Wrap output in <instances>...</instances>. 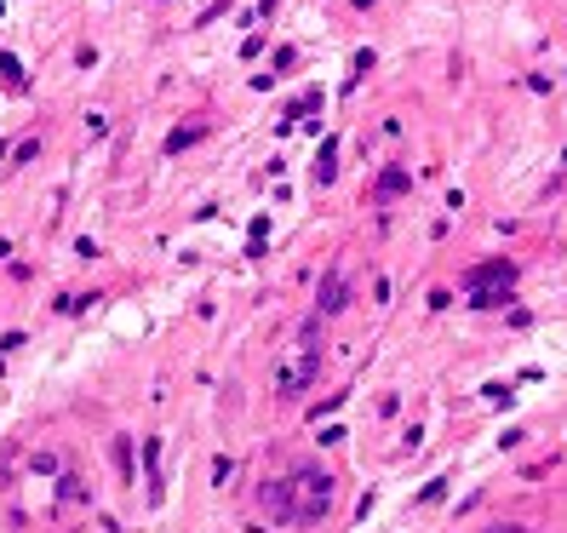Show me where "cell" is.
<instances>
[{"mask_svg":"<svg viewBox=\"0 0 567 533\" xmlns=\"http://www.w3.org/2000/svg\"><path fill=\"white\" fill-rule=\"evenodd\" d=\"M510 275H516L510 264H481V270H470V275H464V287H487V281H510Z\"/></svg>","mask_w":567,"mask_h":533,"instance_id":"277c9868","label":"cell"},{"mask_svg":"<svg viewBox=\"0 0 567 533\" xmlns=\"http://www.w3.org/2000/svg\"><path fill=\"white\" fill-rule=\"evenodd\" d=\"M321 373V315H310L298 327V338L281 350V362H275V396H298L310 390Z\"/></svg>","mask_w":567,"mask_h":533,"instance_id":"6da1fadb","label":"cell"},{"mask_svg":"<svg viewBox=\"0 0 567 533\" xmlns=\"http://www.w3.org/2000/svg\"><path fill=\"white\" fill-rule=\"evenodd\" d=\"M264 510L275 516V522H298V499H292V482H264Z\"/></svg>","mask_w":567,"mask_h":533,"instance_id":"3957f363","label":"cell"},{"mask_svg":"<svg viewBox=\"0 0 567 533\" xmlns=\"http://www.w3.org/2000/svg\"><path fill=\"white\" fill-rule=\"evenodd\" d=\"M332 310H344V275H327V287H321V315H332Z\"/></svg>","mask_w":567,"mask_h":533,"instance_id":"5b68a950","label":"cell"},{"mask_svg":"<svg viewBox=\"0 0 567 533\" xmlns=\"http://www.w3.org/2000/svg\"><path fill=\"white\" fill-rule=\"evenodd\" d=\"M287 482H292V499H298V522H321V516L332 510V476H327V470L298 465Z\"/></svg>","mask_w":567,"mask_h":533,"instance_id":"7a4b0ae2","label":"cell"},{"mask_svg":"<svg viewBox=\"0 0 567 533\" xmlns=\"http://www.w3.org/2000/svg\"><path fill=\"white\" fill-rule=\"evenodd\" d=\"M396 190H407V172H384L378 178V196H396Z\"/></svg>","mask_w":567,"mask_h":533,"instance_id":"8992f818","label":"cell"}]
</instances>
